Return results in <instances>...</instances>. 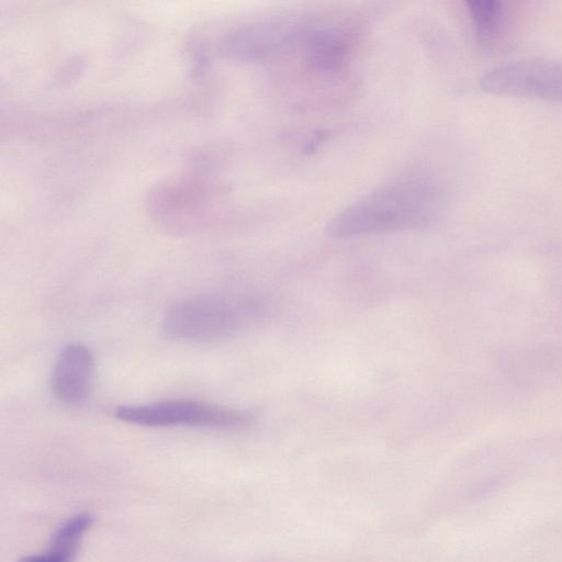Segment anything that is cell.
Wrapping results in <instances>:
<instances>
[{
    "label": "cell",
    "mask_w": 562,
    "mask_h": 562,
    "mask_svg": "<svg viewBox=\"0 0 562 562\" xmlns=\"http://www.w3.org/2000/svg\"><path fill=\"white\" fill-rule=\"evenodd\" d=\"M442 201L439 188L428 180L400 181L338 212L325 232L333 238H349L416 229L437 218Z\"/></svg>",
    "instance_id": "1"
},
{
    "label": "cell",
    "mask_w": 562,
    "mask_h": 562,
    "mask_svg": "<svg viewBox=\"0 0 562 562\" xmlns=\"http://www.w3.org/2000/svg\"><path fill=\"white\" fill-rule=\"evenodd\" d=\"M261 313L257 302L226 295H200L172 305L164 318V331L172 339L214 344L247 328Z\"/></svg>",
    "instance_id": "2"
},
{
    "label": "cell",
    "mask_w": 562,
    "mask_h": 562,
    "mask_svg": "<svg viewBox=\"0 0 562 562\" xmlns=\"http://www.w3.org/2000/svg\"><path fill=\"white\" fill-rule=\"evenodd\" d=\"M115 417L122 422L144 427L190 426L214 429H234L250 424L251 411L200 402L169 400L139 405L116 407Z\"/></svg>",
    "instance_id": "3"
},
{
    "label": "cell",
    "mask_w": 562,
    "mask_h": 562,
    "mask_svg": "<svg viewBox=\"0 0 562 562\" xmlns=\"http://www.w3.org/2000/svg\"><path fill=\"white\" fill-rule=\"evenodd\" d=\"M481 86L497 94L562 101V60L532 58L512 61L487 72Z\"/></svg>",
    "instance_id": "4"
},
{
    "label": "cell",
    "mask_w": 562,
    "mask_h": 562,
    "mask_svg": "<svg viewBox=\"0 0 562 562\" xmlns=\"http://www.w3.org/2000/svg\"><path fill=\"white\" fill-rule=\"evenodd\" d=\"M303 34L296 20L272 19L240 31L231 47L243 59L267 60L290 49Z\"/></svg>",
    "instance_id": "5"
},
{
    "label": "cell",
    "mask_w": 562,
    "mask_h": 562,
    "mask_svg": "<svg viewBox=\"0 0 562 562\" xmlns=\"http://www.w3.org/2000/svg\"><path fill=\"white\" fill-rule=\"evenodd\" d=\"M94 375V356L80 342L65 346L58 355L50 378L52 391L57 400L78 405L89 395Z\"/></svg>",
    "instance_id": "6"
},
{
    "label": "cell",
    "mask_w": 562,
    "mask_h": 562,
    "mask_svg": "<svg viewBox=\"0 0 562 562\" xmlns=\"http://www.w3.org/2000/svg\"><path fill=\"white\" fill-rule=\"evenodd\" d=\"M304 58L317 71L333 74L349 60L356 42L355 32L341 25L321 26L304 32Z\"/></svg>",
    "instance_id": "7"
},
{
    "label": "cell",
    "mask_w": 562,
    "mask_h": 562,
    "mask_svg": "<svg viewBox=\"0 0 562 562\" xmlns=\"http://www.w3.org/2000/svg\"><path fill=\"white\" fill-rule=\"evenodd\" d=\"M477 34L484 40L495 36L503 23L504 9L499 1L473 0L467 2Z\"/></svg>",
    "instance_id": "8"
},
{
    "label": "cell",
    "mask_w": 562,
    "mask_h": 562,
    "mask_svg": "<svg viewBox=\"0 0 562 562\" xmlns=\"http://www.w3.org/2000/svg\"><path fill=\"white\" fill-rule=\"evenodd\" d=\"M91 524L92 517L86 513L69 518L54 535L50 549L74 558L83 535Z\"/></svg>",
    "instance_id": "9"
},
{
    "label": "cell",
    "mask_w": 562,
    "mask_h": 562,
    "mask_svg": "<svg viewBox=\"0 0 562 562\" xmlns=\"http://www.w3.org/2000/svg\"><path fill=\"white\" fill-rule=\"evenodd\" d=\"M72 560L74 558L65 553L49 549L45 554L24 557L18 562H71Z\"/></svg>",
    "instance_id": "10"
}]
</instances>
